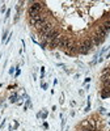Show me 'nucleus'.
<instances>
[{"label": "nucleus", "instance_id": "obj_5", "mask_svg": "<svg viewBox=\"0 0 110 131\" xmlns=\"http://www.w3.org/2000/svg\"><path fill=\"white\" fill-rule=\"evenodd\" d=\"M72 45H71V41L67 38V37H60V41H59V45H58V47H62V49H65L67 50L68 47H71Z\"/></svg>", "mask_w": 110, "mask_h": 131}, {"label": "nucleus", "instance_id": "obj_3", "mask_svg": "<svg viewBox=\"0 0 110 131\" xmlns=\"http://www.w3.org/2000/svg\"><path fill=\"white\" fill-rule=\"evenodd\" d=\"M92 47H93V42H92V39H85V41L83 42V45L79 47V52H81V54H86Z\"/></svg>", "mask_w": 110, "mask_h": 131}, {"label": "nucleus", "instance_id": "obj_4", "mask_svg": "<svg viewBox=\"0 0 110 131\" xmlns=\"http://www.w3.org/2000/svg\"><path fill=\"white\" fill-rule=\"evenodd\" d=\"M54 29H52V26L50 25V24H46V25H43L41 29H39V33H41V36L43 37V38H46L50 33Z\"/></svg>", "mask_w": 110, "mask_h": 131}, {"label": "nucleus", "instance_id": "obj_1", "mask_svg": "<svg viewBox=\"0 0 110 131\" xmlns=\"http://www.w3.org/2000/svg\"><path fill=\"white\" fill-rule=\"evenodd\" d=\"M30 24L33 25V26H36L38 30L43 26V25H46L47 24V21H46V18L43 17V16H36V17H31L30 18Z\"/></svg>", "mask_w": 110, "mask_h": 131}, {"label": "nucleus", "instance_id": "obj_10", "mask_svg": "<svg viewBox=\"0 0 110 131\" xmlns=\"http://www.w3.org/2000/svg\"><path fill=\"white\" fill-rule=\"evenodd\" d=\"M83 131H93V130H91V128H86V130H83Z\"/></svg>", "mask_w": 110, "mask_h": 131}, {"label": "nucleus", "instance_id": "obj_8", "mask_svg": "<svg viewBox=\"0 0 110 131\" xmlns=\"http://www.w3.org/2000/svg\"><path fill=\"white\" fill-rule=\"evenodd\" d=\"M92 42H93V45H100V43L104 42V38H101L98 34H96V36L92 38Z\"/></svg>", "mask_w": 110, "mask_h": 131}, {"label": "nucleus", "instance_id": "obj_6", "mask_svg": "<svg viewBox=\"0 0 110 131\" xmlns=\"http://www.w3.org/2000/svg\"><path fill=\"white\" fill-rule=\"evenodd\" d=\"M58 37H59V33H58L57 30H52V31L50 33V34H49V36H47V37H46L45 39H46V41H47V42L50 43L51 41H54V39H57Z\"/></svg>", "mask_w": 110, "mask_h": 131}, {"label": "nucleus", "instance_id": "obj_9", "mask_svg": "<svg viewBox=\"0 0 110 131\" xmlns=\"http://www.w3.org/2000/svg\"><path fill=\"white\" fill-rule=\"evenodd\" d=\"M101 96H102L104 98H105V97H107V96H109V89L106 88V89H105V91H104V92L101 93Z\"/></svg>", "mask_w": 110, "mask_h": 131}, {"label": "nucleus", "instance_id": "obj_2", "mask_svg": "<svg viewBox=\"0 0 110 131\" xmlns=\"http://www.w3.org/2000/svg\"><path fill=\"white\" fill-rule=\"evenodd\" d=\"M41 9H42V5L39 4V3H34L31 7H30V9H29V16H30V18L31 17H36V16H39L41 13Z\"/></svg>", "mask_w": 110, "mask_h": 131}, {"label": "nucleus", "instance_id": "obj_7", "mask_svg": "<svg viewBox=\"0 0 110 131\" xmlns=\"http://www.w3.org/2000/svg\"><path fill=\"white\" fill-rule=\"evenodd\" d=\"M98 30L105 33V34H107L109 30H110V21H107V23H104L102 25H100V28H98Z\"/></svg>", "mask_w": 110, "mask_h": 131}]
</instances>
